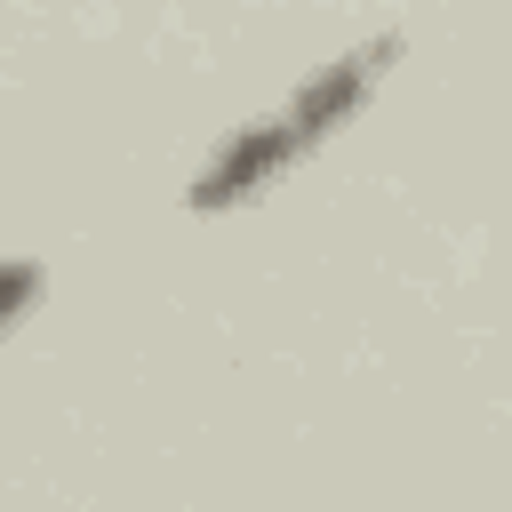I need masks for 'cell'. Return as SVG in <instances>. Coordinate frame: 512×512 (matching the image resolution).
Instances as JSON below:
<instances>
[{"mask_svg": "<svg viewBox=\"0 0 512 512\" xmlns=\"http://www.w3.org/2000/svg\"><path fill=\"white\" fill-rule=\"evenodd\" d=\"M304 144L288 136V120L280 112H264V120H248V128H232L224 144H216V160L192 176V192H184V208H232V200H248L256 184H272L288 160H296Z\"/></svg>", "mask_w": 512, "mask_h": 512, "instance_id": "6da1fadb", "label": "cell"}, {"mask_svg": "<svg viewBox=\"0 0 512 512\" xmlns=\"http://www.w3.org/2000/svg\"><path fill=\"white\" fill-rule=\"evenodd\" d=\"M32 296H40V264L8 256V264H0V336H8L16 320H24V304H32Z\"/></svg>", "mask_w": 512, "mask_h": 512, "instance_id": "7a4b0ae2", "label": "cell"}]
</instances>
